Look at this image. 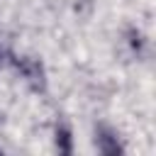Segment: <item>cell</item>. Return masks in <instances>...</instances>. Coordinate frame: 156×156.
<instances>
[{"mask_svg":"<svg viewBox=\"0 0 156 156\" xmlns=\"http://www.w3.org/2000/svg\"><path fill=\"white\" fill-rule=\"evenodd\" d=\"M10 66L15 68V73L34 90V93H44L49 85V73L46 66L39 56H29V54H10Z\"/></svg>","mask_w":156,"mask_h":156,"instance_id":"cell-1","label":"cell"},{"mask_svg":"<svg viewBox=\"0 0 156 156\" xmlns=\"http://www.w3.org/2000/svg\"><path fill=\"white\" fill-rule=\"evenodd\" d=\"M93 136H95V149L100 154H105V156H117V154H124L127 151L119 132L115 127H110V124H95Z\"/></svg>","mask_w":156,"mask_h":156,"instance_id":"cell-2","label":"cell"},{"mask_svg":"<svg viewBox=\"0 0 156 156\" xmlns=\"http://www.w3.org/2000/svg\"><path fill=\"white\" fill-rule=\"evenodd\" d=\"M124 44H127V49L132 51V56H136V58L146 56V51H149V37H146V32H144L141 27H136V24H129V27L124 29Z\"/></svg>","mask_w":156,"mask_h":156,"instance_id":"cell-3","label":"cell"},{"mask_svg":"<svg viewBox=\"0 0 156 156\" xmlns=\"http://www.w3.org/2000/svg\"><path fill=\"white\" fill-rule=\"evenodd\" d=\"M51 136H54V149H56L58 154H66V156L73 154L76 144H73V129H71V124H66V122H56Z\"/></svg>","mask_w":156,"mask_h":156,"instance_id":"cell-4","label":"cell"},{"mask_svg":"<svg viewBox=\"0 0 156 156\" xmlns=\"http://www.w3.org/2000/svg\"><path fill=\"white\" fill-rule=\"evenodd\" d=\"M5 61V51H2V44H0V63Z\"/></svg>","mask_w":156,"mask_h":156,"instance_id":"cell-5","label":"cell"}]
</instances>
